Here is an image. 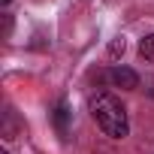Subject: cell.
<instances>
[{"mask_svg": "<svg viewBox=\"0 0 154 154\" xmlns=\"http://www.w3.org/2000/svg\"><path fill=\"white\" fill-rule=\"evenodd\" d=\"M91 118L97 121V127L112 136V139H124L130 133V121H127V109L121 106L118 97L112 94H97L91 97Z\"/></svg>", "mask_w": 154, "mask_h": 154, "instance_id": "1", "label": "cell"}, {"mask_svg": "<svg viewBox=\"0 0 154 154\" xmlns=\"http://www.w3.org/2000/svg\"><path fill=\"white\" fill-rule=\"evenodd\" d=\"M109 82L121 91H136L139 88V75L130 69V66H112L109 69Z\"/></svg>", "mask_w": 154, "mask_h": 154, "instance_id": "2", "label": "cell"}, {"mask_svg": "<svg viewBox=\"0 0 154 154\" xmlns=\"http://www.w3.org/2000/svg\"><path fill=\"white\" fill-rule=\"evenodd\" d=\"M0 133H3V139H15L18 136V121H15V112L12 109L3 112V130H0Z\"/></svg>", "mask_w": 154, "mask_h": 154, "instance_id": "3", "label": "cell"}, {"mask_svg": "<svg viewBox=\"0 0 154 154\" xmlns=\"http://www.w3.org/2000/svg\"><path fill=\"white\" fill-rule=\"evenodd\" d=\"M66 121H69V109H66V103L60 100V103L54 106V127H57L60 136H66Z\"/></svg>", "mask_w": 154, "mask_h": 154, "instance_id": "4", "label": "cell"}, {"mask_svg": "<svg viewBox=\"0 0 154 154\" xmlns=\"http://www.w3.org/2000/svg\"><path fill=\"white\" fill-rule=\"evenodd\" d=\"M139 54H142L148 63H154V33L142 36V42H139Z\"/></svg>", "mask_w": 154, "mask_h": 154, "instance_id": "5", "label": "cell"}, {"mask_svg": "<svg viewBox=\"0 0 154 154\" xmlns=\"http://www.w3.org/2000/svg\"><path fill=\"white\" fill-rule=\"evenodd\" d=\"M109 54H112V57H118V54H124V39H115V42L109 45Z\"/></svg>", "mask_w": 154, "mask_h": 154, "instance_id": "6", "label": "cell"}, {"mask_svg": "<svg viewBox=\"0 0 154 154\" xmlns=\"http://www.w3.org/2000/svg\"><path fill=\"white\" fill-rule=\"evenodd\" d=\"M148 94H151V97H154V79H151V82H148Z\"/></svg>", "mask_w": 154, "mask_h": 154, "instance_id": "7", "label": "cell"}, {"mask_svg": "<svg viewBox=\"0 0 154 154\" xmlns=\"http://www.w3.org/2000/svg\"><path fill=\"white\" fill-rule=\"evenodd\" d=\"M0 154H9V151H0Z\"/></svg>", "mask_w": 154, "mask_h": 154, "instance_id": "8", "label": "cell"}, {"mask_svg": "<svg viewBox=\"0 0 154 154\" xmlns=\"http://www.w3.org/2000/svg\"><path fill=\"white\" fill-rule=\"evenodd\" d=\"M3 3H9V0H3Z\"/></svg>", "mask_w": 154, "mask_h": 154, "instance_id": "9", "label": "cell"}]
</instances>
